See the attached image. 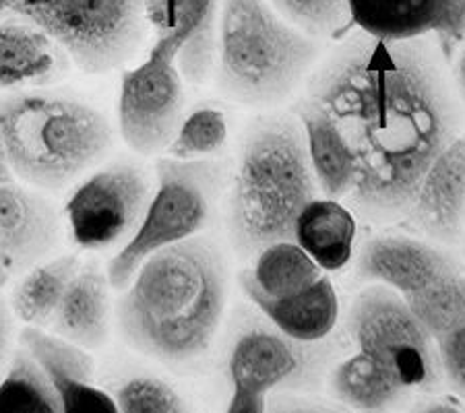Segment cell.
Segmentation results:
<instances>
[{
    "mask_svg": "<svg viewBox=\"0 0 465 413\" xmlns=\"http://www.w3.org/2000/svg\"><path fill=\"white\" fill-rule=\"evenodd\" d=\"M304 97L354 155L351 211L371 223L406 220L426 170L457 137L455 102L426 37L351 35L311 74Z\"/></svg>",
    "mask_w": 465,
    "mask_h": 413,
    "instance_id": "obj_1",
    "label": "cell"
},
{
    "mask_svg": "<svg viewBox=\"0 0 465 413\" xmlns=\"http://www.w3.org/2000/svg\"><path fill=\"white\" fill-rule=\"evenodd\" d=\"M226 308V267L201 238L147 257L118 302V325L133 349L184 364L212 348Z\"/></svg>",
    "mask_w": 465,
    "mask_h": 413,
    "instance_id": "obj_2",
    "label": "cell"
},
{
    "mask_svg": "<svg viewBox=\"0 0 465 413\" xmlns=\"http://www.w3.org/2000/svg\"><path fill=\"white\" fill-rule=\"evenodd\" d=\"M321 194L296 116L252 123L240 147L228 197V230L240 257L294 240L296 220Z\"/></svg>",
    "mask_w": 465,
    "mask_h": 413,
    "instance_id": "obj_3",
    "label": "cell"
},
{
    "mask_svg": "<svg viewBox=\"0 0 465 413\" xmlns=\"http://www.w3.org/2000/svg\"><path fill=\"white\" fill-rule=\"evenodd\" d=\"M0 131L13 174L42 191H60L108 153V120L87 103L56 93L0 100Z\"/></svg>",
    "mask_w": 465,
    "mask_h": 413,
    "instance_id": "obj_4",
    "label": "cell"
},
{
    "mask_svg": "<svg viewBox=\"0 0 465 413\" xmlns=\"http://www.w3.org/2000/svg\"><path fill=\"white\" fill-rule=\"evenodd\" d=\"M215 56L223 93L246 106H273L311 73L319 44L265 0H222Z\"/></svg>",
    "mask_w": 465,
    "mask_h": 413,
    "instance_id": "obj_5",
    "label": "cell"
},
{
    "mask_svg": "<svg viewBox=\"0 0 465 413\" xmlns=\"http://www.w3.org/2000/svg\"><path fill=\"white\" fill-rule=\"evenodd\" d=\"M0 15L42 27L77 69H116L143 44L145 0H0Z\"/></svg>",
    "mask_w": 465,
    "mask_h": 413,
    "instance_id": "obj_6",
    "label": "cell"
},
{
    "mask_svg": "<svg viewBox=\"0 0 465 413\" xmlns=\"http://www.w3.org/2000/svg\"><path fill=\"white\" fill-rule=\"evenodd\" d=\"M217 189L220 168L213 162L160 157L143 220L108 265L112 290L123 291L141 262L157 251L197 236L212 220Z\"/></svg>",
    "mask_w": 465,
    "mask_h": 413,
    "instance_id": "obj_7",
    "label": "cell"
},
{
    "mask_svg": "<svg viewBox=\"0 0 465 413\" xmlns=\"http://www.w3.org/2000/svg\"><path fill=\"white\" fill-rule=\"evenodd\" d=\"M350 333L360 354L371 358L408 393L437 382V345L395 290L374 283L360 291L350 308Z\"/></svg>",
    "mask_w": 465,
    "mask_h": 413,
    "instance_id": "obj_8",
    "label": "cell"
},
{
    "mask_svg": "<svg viewBox=\"0 0 465 413\" xmlns=\"http://www.w3.org/2000/svg\"><path fill=\"white\" fill-rule=\"evenodd\" d=\"M176 56L170 44L155 40L143 63L123 74L118 131L134 153H166L178 131L184 93Z\"/></svg>",
    "mask_w": 465,
    "mask_h": 413,
    "instance_id": "obj_9",
    "label": "cell"
},
{
    "mask_svg": "<svg viewBox=\"0 0 465 413\" xmlns=\"http://www.w3.org/2000/svg\"><path fill=\"white\" fill-rule=\"evenodd\" d=\"M152 192V180L133 163H112L87 176L64 205L74 244L102 251L129 240L143 220Z\"/></svg>",
    "mask_w": 465,
    "mask_h": 413,
    "instance_id": "obj_10",
    "label": "cell"
},
{
    "mask_svg": "<svg viewBox=\"0 0 465 413\" xmlns=\"http://www.w3.org/2000/svg\"><path fill=\"white\" fill-rule=\"evenodd\" d=\"M350 24L379 40L437 37L451 60L465 42V0H346Z\"/></svg>",
    "mask_w": 465,
    "mask_h": 413,
    "instance_id": "obj_11",
    "label": "cell"
},
{
    "mask_svg": "<svg viewBox=\"0 0 465 413\" xmlns=\"http://www.w3.org/2000/svg\"><path fill=\"white\" fill-rule=\"evenodd\" d=\"M54 205L15 180L0 184V285L46 261L60 242Z\"/></svg>",
    "mask_w": 465,
    "mask_h": 413,
    "instance_id": "obj_12",
    "label": "cell"
},
{
    "mask_svg": "<svg viewBox=\"0 0 465 413\" xmlns=\"http://www.w3.org/2000/svg\"><path fill=\"white\" fill-rule=\"evenodd\" d=\"M314 343H300L282 330L246 327L232 343L228 377L232 387L269 395L277 388L298 387L312 370Z\"/></svg>",
    "mask_w": 465,
    "mask_h": 413,
    "instance_id": "obj_13",
    "label": "cell"
},
{
    "mask_svg": "<svg viewBox=\"0 0 465 413\" xmlns=\"http://www.w3.org/2000/svg\"><path fill=\"white\" fill-rule=\"evenodd\" d=\"M19 348L32 356L56 388L63 413H116V401L94 385L95 362L89 349L46 329L19 330Z\"/></svg>",
    "mask_w": 465,
    "mask_h": 413,
    "instance_id": "obj_14",
    "label": "cell"
},
{
    "mask_svg": "<svg viewBox=\"0 0 465 413\" xmlns=\"http://www.w3.org/2000/svg\"><path fill=\"white\" fill-rule=\"evenodd\" d=\"M220 0H145V17L155 40L178 52L183 79L203 81L217 54Z\"/></svg>",
    "mask_w": 465,
    "mask_h": 413,
    "instance_id": "obj_15",
    "label": "cell"
},
{
    "mask_svg": "<svg viewBox=\"0 0 465 413\" xmlns=\"http://www.w3.org/2000/svg\"><path fill=\"white\" fill-rule=\"evenodd\" d=\"M406 220L440 242H457L465 221V137H455L434 157Z\"/></svg>",
    "mask_w": 465,
    "mask_h": 413,
    "instance_id": "obj_16",
    "label": "cell"
},
{
    "mask_svg": "<svg viewBox=\"0 0 465 413\" xmlns=\"http://www.w3.org/2000/svg\"><path fill=\"white\" fill-rule=\"evenodd\" d=\"M457 265L437 246L410 236H377L358 254L356 271L362 281L381 283L410 296Z\"/></svg>",
    "mask_w": 465,
    "mask_h": 413,
    "instance_id": "obj_17",
    "label": "cell"
},
{
    "mask_svg": "<svg viewBox=\"0 0 465 413\" xmlns=\"http://www.w3.org/2000/svg\"><path fill=\"white\" fill-rule=\"evenodd\" d=\"M71 66L66 52L42 27L21 17L0 19V92H29L63 79Z\"/></svg>",
    "mask_w": 465,
    "mask_h": 413,
    "instance_id": "obj_18",
    "label": "cell"
},
{
    "mask_svg": "<svg viewBox=\"0 0 465 413\" xmlns=\"http://www.w3.org/2000/svg\"><path fill=\"white\" fill-rule=\"evenodd\" d=\"M238 283L244 296L265 314V319L277 330L300 343H321L331 335L340 319V298L335 285L325 275L311 288L283 298L262 294L251 280L249 269L238 275Z\"/></svg>",
    "mask_w": 465,
    "mask_h": 413,
    "instance_id": "obj_19",
    "label": "cell"
},
{
    "mask_svg": "<svg viewBox=\"0 0 465 413\" xmlns=\"http://www.w3.org/2000/svg\"><path fill=\"white\" fill-rule=\"evenodd\" d=\"M110 288L108 273L95 262L81 265L50 322L52 333L85 349L102 348L110 335Z\"/></svg>",
    "mask_w": 465,
    "mask_h": 413,
    "instance_id": "obj_20",
    "label": "cell"
},
{
    "mask_svg": "<svg viewBox=\"0 0 465 413\" xmlns=\"http://www.w3.org/2000/svg\"><path fill=\"white\" fill-rule=\"evenodd\" d=\"M296 118L302 124L306 153L321 194L337 201L346 199L354 182V155L340 126L306 97L298 102Z\"/></svg>",
    "mask_w": 465,
    "mask_h": 413,
    "instance_id": "obj_21",
    "label": "cell"
},
{
    "mask_svg": "<svg viewBox=\"0 0 465 413\" xmlns=\"http://www.w3.org/2000/svg\"><path fill=\"white\" fill-rule=\"evenodd\" d=\"M354 211L337 199H312L296 220L294 242L322 271H337L346 267L354 252Z\"/></svg>",
    "mask_w": 465,
    "mask_h": 413,
    "instance_id": "obj_22",
    "label": "cell"
},
{
    "mask_svg": "<svg viewBox=\"0 0 465 413\" xmlns=\"http://www.w3.org/2000/svg\"><path fill=\"white\" fill-rule=\"evenodd\" d=\"M84 262L77 254L42 261L21 275L11 294V310L24 325L48 329L66 288Z\"/></svg>",
    "mask_w": 465,
    "mask_h": 413,
    "instance_id": "obj_23",
    "label": "cell"
},
{
    "mask_svg": "<svg viewBox=\"0 0 465 413\" xmlns=\"http://www.w3.org/2000/svg\"><path fill=\"white\" fill-rule=\"evenodd\" d=\"M331 393L358 411H385L408 397L406 388L360 351L335 366Z\"/></svg>",
    "mask_w": 465,
    "mask_h": 413,
    "instance_id": "obj_24",
    "label": "cell"
},
{
    "mask_svg": "<svg viewBox=\"0 0 465 413\" xmlns=\"http://www.w3.org/2000/svg\"><path fill=\"white\" fill-rule=\"evenodd\" d=\"M249 273L262 294L283 298L311 288L322 277V269L294 240H283L262 248Z\"/></svg>",
    "mask_w": 465,
    "mask_h": 413,
    "instance_id": "obj_25",
    "label": "cell"
},
{
    "mask_svg": "<svg viewBox=\"0 0 465 413\" xmlns=\"http://www.w3.org/2000/svg\"><path fill=\"white\" fill-rule=\"evenodd\" d=\"M0 413H63L46 372L21 348L0 379Z\"/></svg>",
    "mask_w": 465,
    "mask_h": 413,
    "instance_id": "obj_26",
    "label": "cell"
},
{
    "mask_svg": "<svg viewBox=\"0 0 465 413\" xmlns=\"http://www.w3.org/2000/svg\"><path fill=\"white\" fill-rule=\"evenodd\" d=\"M403 300L426 333L437 339L465 320V275L453 269Z\"/></svg>",
    "mask_w": 465,
    "mask_h": 413,
    "instance_id": "obj_27",
    "label": "cell"
},
{
    "mask_svg": "<svg viewBox=\"0 0 465 413\" xmlns=\"http://www.w3.org/2000/svg\"><path fill=\"white\" fill-rule=\"evenodd\" d=\"M228 141V120L222 110L199 108L178 124L166 155L176 160H209Z\"/></svg>",
    "mask_w": 465,
    "mask_h": 413,
    "instance_id": "obj_28",
    "label": "cell"
},
{
    "mask_svg": "<svg viewBox=\"0 0 465 413\" xmlns=\"http://www.w3.org/2000/svg\"><path fill=\"white\" fill-rule=\"evenodd\" d=\"M283 19L311 37L343 34L350 24L346 0H273Z\"/></svg>",
    "mask_w": 465,
    "mask_h": 413,
    "instance_id": "obj_29",
    "label": "cell"
},
{
    "mask_svg": "<svg viewBox=\"0 0 465 413\" xmlns=\"http://www.w3.org/2000/svg\"><path fill=\"white\" fill-rule=\"evenodd\" d=\"M116 408L123 413H180L184 399L168 382L155 377H133L116 390Z\"/></svg>",
    "mask_w": 465,
    "mask_h": 413,
    "instance_id": "obj_30",
    "label": "cell"
},
{
    "mask_svg": "<svg viewBox=\"0 0 465 413\" xmlns=\"http://www.w3.org/2000/svg\"><path fill=\"white\" fill-rule=\"evenodd\" d=\"M440 372L445 374L449 385L465 401V320L461 325L434 339Z\"/></svg>",
    "mask_w": 465,
    "mask_h": 413,
    "instance_id": "obj_31",
    "label": "cell"
},
{
    "mask_svg": "<svg viewBox=\"0 0 465 413\" xmlns=\"http://www.w3.org/2000/svg\"><path fill=\"white\" fill-rule=\"evenodd\" d=\"M267 409V395L244 387H232L228 413H262Z\"/></svg>",
    "mask_w": 465,
    "mask_h": 413,
    "instance_id": "obj_32",
    "label": "cell"
},
{
    "mask_svg": "<svg viewBox=\"0 0 465 413\" xmlns=\"http://www.w3.org/2000/svg\"><path fill=\"white\" fill-rule=\"evenodd\" d=\"M416 411H440V413H453L463 411V401L455 399V397H442V399H430L426 403H420Z\"/></svg>",
    "mask_w": 465,
    "mask_h": 413,
    "instance_id": "obj_33",
    "label": "cell"
},
{
    "mask_svg": "<svg viewBox=\"0 0 465 413\" xmlns=\"http://www.w3.org/2000/svg\"><path fill=\"white\" fill-rule=\"evenodd\" d=\"M455 66H453V74H455V87L457 93H460V100L465 106V42L460 46V50L455 52Z\"/></svg>",
    "mask_w": 465,
    "mask_h": 413,
    "instance_id": "obj_34",
    "label": "cell"
},
{
    "mask_svg": "<svg viewBox=\"0 0 465 413\" xmlns=\"http://www.w3.org/2000/svg\"><path fill=\"white\" fill-rule=\"evenodd\" d=\"M6 349H9V317H6L5 306L0 304V366L5 362Z\"/></svg>",
    "mask_w": 465,
    "mask_h": 413,
    "instance_id": "obj_35",
    "label": "cell"
},
{
    "mask_svg": "<svg viewBox=\"0 0 465 413\" xmlns=\"http://www.w3.org/2000/svg\"><path fill=\"white\" fill-rule=\"evenodd\" d=\"M11 180H15V174H13V170H11L9 155H6L3 131H0V184H3V182H11Z\"/></svg>",
    "mask_w": 465,
    "mask_h": 413,
    "instance_id": "obj_36",
    "label": "cell"
}]
</instances>
